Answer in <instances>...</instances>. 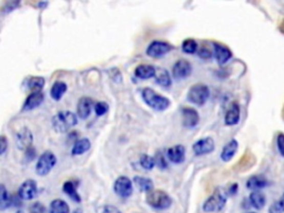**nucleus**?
<instances>
[{
	"instance_id": "obj_1",
	"label": "nucleus",
	"mask_w": 284,
	"mask_h": 213,
	"mask_svg": "<svg viewBox=\"0 0 284 213\" xmlns=\"http://www.w3.org/2000/svg\"><path fill=\"white\" fill-rule=\"evenodd\" d=\"M142 99L147 105L156 111H164L170 107V100L162 94L156 92L154 89L144 88L142 90Z\"/></svg>"
},
{
	"instance_id": "obj_2",
	"label": "nucleus",
	"mask_w": 284,
	"mask_h": 213,
	"mask_svg": "<svg viewBox=\"0 0 284 213\" xmlns=\"http://www.w3.org/2000/svg\"><path fill=\"white\" fill-rule=\"evenodd\" d=\"M78 118L77 115L71 111H61L58 112L52 118V127L58 133H63L69 131L72 127L77 126Z\"/></svg>"
},
{
	"instance_id": "obj_3",
	"label": "nucleus",
	"mask_w": 284,
	"mask_h": 213,
	"mask_svg": "<svg viewBox=\"0 0 284 213\" xmlns=\"http://www.w3.org/2000/svg\"><path fill=\"white\" fill-rule=\"evenodd\" d=\"M147 203L157 210H166L172 204V199L163 190H152L147 193Z\"/></svg>"
},
{
	"instance_id": "obj_4",
	"label": "nucleus",
	"mask_w": 284,
	"mask_h": 213,
	"mask_svg": "<svg viewBox=\"0 0 284 213\" xmlns=\"http://www.w3.org/2000/svg\"><path fill=\"white\" fill-rule=\"evenodd\" d=\"M210 97V89L204 83H196L190 88L187 94V99L189 102L196 106H203Z\"/></svg>"
},
{
	"instance_id": "obj_5",
	"label": "nucleus",
	"mask_w": 284,
	"mask_h": 213,
	"mask_svg": "<svg viewBox=\"0 0 284 213\" xmlns=\"http://www.w3.org/2000/svg\"><path fill=\"white\" fill-rule=\"evenodd\" d=\"M227 203V195L222 190L216 189L203 204V211L207 213L220 212Z\"/></svg>"
},
{
	"instance_id": "obj_6",
	"label": "nucleus",
	"mask_w": 284,
	"mask_h": 213,
	"mask_svg": "<svg viewBox=\"0 0 284 213\" xmlns=\"http://www.w3.org/2000/svg\"><path fill=\"white\" fill-rule=\"evenodd\" d=\"M57 163V157L51 151H45L39 157L36 164V172L38 176L45 177L50 173Z\"/></svg>"
},
{
	"instance_id": "obj_7",
	"label": "nucleus",
	"mask_w": 284,
	"mask_h": 213,
	"mask_svg": "<svg viewBox=\"0 0 284 213\" xmlns=\"http://www.w3.org/2000/svg\"><path fill=\"white\" fill-rule=\"evenodd\" d=\"M114 191L120 198H130L134 192V184L128 177H119L114 184Z\"/></svg>"
},
{
	"instance_id": "obj_8",
	"label": "nucleus",
	"mask_w": 284,
	"mask_h": 213,
	"mask_svg": "<svg viewBox=\"0 0 284 213\" xmlns=\"http://www.w3.org/2000/svg\"><path fill=\"white\" fill-rule=\"evenodd\" d=\"M173 49L172 44H170L166 41L156 40L151 42L147 48V55L152 58H161L166 56L168 53Z\"/></svg>"
},
{
	"instance_id": "obj_9",
	"label": "nucleus",
	"mask_w": 284,
	"mask_h": 213,
	"mask_svg": "<svg viewBox=\"0 0 284 213\" xmlns=\"http://www.w3.org/2000/svg\"><path fill=\"white\" fill-rule=\"evenodd\" d=\"M32 142H34V135L29 128L24 127L16 133V145L18 149L27 151L31 148Z\"/></svg>"
},
{
	"instance_id": "obj_10",
	"label": "nucleus",
	"mask_w": 284,
	"mask_h": 213,
	"mask_svg": "<svg viewBox=\"0 0 284 213\" xmlns=\"http://www.w3.org/2000/svg\"><path fill=\"white\" fill-rule=\"evenodd\" d=\"M192 74V66L186 59L178 60L172 67V76L176 80H183Z\"/></svg>"
},
{
	"instance_id": "obj_11",
	"label": "nucleus",
	"mask_w": 284,
	"mask_h": 213,
	"mask_svg": "<svg viewBox=\"0 0 284 213\" xmlns=\"http://www.w3.org/2000/svg\"><path fill=\"white\" fill-rule=\"evenodd\" d=\"M38 195V185L35 180H26L18 190V197L23 200H32Z\"/></svg>"
},
{
	"instance_id": "obj_12",
	"label": "nucleus",
	"mask_w": 284,
	"mask_h": 213,
	"mask_svg": "<svg viewBox=\"0 0 284 213\" xmlns=\"http://www.w3.org/2000/svg\"><path fill=\"white\" fill-rule=\"evenodd\" d=\"M192 149L195 156H204V154H209L212 151H214L215 149L214 140L211 137L199 139L192 146Z\"/></svg>"
},
{
	"instance_id": "obj_13",
	"label": "nucleus",
	"mask_w": 284,
	"mask_h": 213,
	"mask_svg": "<svg viewBox=\"0 0 284 213\" xmlns=\"http://www.w3.org/2000/svg\"><path fill=\"white\" fill-rule=\"evenodd\" d=\"M181 117L182 125L189 129L196 127L200 121L199 113L193 108H183L181 110Z\"/></svg>"
},
{
	"instance_id": "obj_14",
	"label": "nucleus",
	"mask_w": 284,
	"mask_h": 213,
	"mask_svg": "<svg viewBox=\"0 0 284 213\" xmlns=\"http://www.w3.org/2000/svg\"><path fill=\"white\" fill-rule=\"evenodd\" d=\"M213 56L219 64H226L231 58H232V51H231L224 44L214 42L213 43Z\"/></svg>"
},
{
	"instance_id": "obj_15",
	"label": "nucleus",
	"mask_w": 284,
	"mask_h": 213,
	"mask_svg": "<svg viewBox=\"0 0 284 213\" xmlns=\"http://www.w3.org/2000/svg\"><path fill=\"white\" fill-rule=\"evenodd\" d=\"M92 108H95L94 100L89 98V97H82V98L78 101V105H77L78 117L82 120H85L90 115Z\"/></svg>"
},
{
	"instance_id": "obj_16",
	"label": "nucleus",
	"mask_w": 284,
	"mask_h": 213,
	"mask_svg": "<svg viewBox=\"0 0 284 213\" xmlns=\"http://www.w3.org/2000/svg\"><path fill=\"white\" fill-rule=\"evenodd\" d=\"M167 157L170 162L176 164L182 163L184 159H186V149L181 145L171 147L167 150Z\"/></svg>"
},
{
	"instance_id": "obj_17",
	"label": "nucleus",
	"mask_w": 284,
	"mask_h": 213,
	"mask_svg": "<svg viewBox=\"0 0 284 213\" xmlns=\"http://www.w3.org/2000/svg\"><path fill=\"white\" fill-rule=\"evenodd\" d=\"M45 100V94L41 91H37V92H32L28 96V98L26 99L25 103H24V111H30L34 110L35 108L39 107L41 105Z\"/></svg>"
},
{
	"instance_id": "obj_18",
	"label": "nucleus",
	"mask_w": 284,
	"mask_h": 213,
	"mask_svg": "<svg viewBox=\"0 0 284 213\" xmlns=\"http://www.w3.org/2000/svg\"><path fill=\"white\" fill-rule=\"evenodd\" d=\"M240 114H241V110H240L239 103L233 102L226 113V117H224V124L227 126L237 125V122L240 121Z\"/></svg>"
},
{
	"instance_id": "obj_19",
	"label": "nucleus",
	"mask_w": 284,
	"mask_h": 213,
	"mask_svg": "<svg viewBox=\"0 0 284 213\" xmlns=\"http://www.w3.org/2000/svg\"><path fill=\"white\" fill-rule=\"evenodd\" d=\"M156 74H157V69L152 66V64L142 63V64H139V66L135 69V75L137 78L142 80L155 78Z\"/></svg>"
},
{
	"instance_id": "obj_20",
	"label": "nucleus",
	"mask_w": 284,
	"mask_h": 213,
	"mask_svg": "<svg viewBox=\"0 0 284 213\" xmlns=\"http://www.w3.org/2000/svg\"><path fill=\"white\" fill-rule=\"evenodd\" d=\"M237 148H239V144L235 139L230 140L228 144L224 146L223 150L221 152V159L224 161V162H229L233 159V157L235 156V153L237 151Z\"/></svg>"
},
{
	"instance_id": "obj_21",
	"label": "nucleus",
	"mask_w": 284,
	"mask_h": 213,
	"mask_svg": "<svg viewBox=\"0 0 284 213\" xmlns=\"http://www.w3.org/2000/svg\"><path fill=\"white\" fill-rule=\"evenodd\" d=\"M268 179H266L262 176H253L251 177L247 181V188L252 190V191H259L261 189L267 188L269 185Z\"/></svg>"
},
{
	"instance_id": "obj_22",
	"label": "nucleus",
	"mask_w": 284,
	"mask_h": 213,
	"mask_svg": "<svg viewBox=\"0 0 284 213\" xmlns=\"http://www.w3.org/2000/svg\"><path fill=\"white\" fill-rule=\"evenodd\" d=\"M155 78L158 85L163 88H170L171 85H172V80H171V76L169 74V71L164 68L157 69V74Z\"/></svg>"
},
{
	"instance_id": "obj_23",
	"label": "nucleus",
	"mask_w": 284,
	"mask_h": 213,
	"mask_svg": "<svg viewBox=\"0 0 284 213\" xmlns=\"http://www.w3.org/2000/svg\"><path fill=\"white\" fill-rule=\"evenodd\" d=\"M134 184L137 186V189L140 192H150L154 190V181L146 177H135Z\"/></svg>"
},
{
	"instance_id": "obj_24",
	"label": "nucleus",
	"mask_w": 284,
	"mask_h": 213,
	"mask_svg": "<svg viewBox=\"0 0 284 213\" xmlns=\"http://www.w3.org/2000/svg\"><path fill=\"white\" fill-rule=\"evenodd\" d=\"M90 148H91V142L89 139L87 138L79 139L78 141L75 142L74 147H72L71 153L72 156H80V154H83L87 151H89Z\"/></svg>"
},
{
	"instance_id": "obj_25",
	"label": "nucleus",
	"mask_w": 284,
	"mask_h": 213,
	"mask_svg": "<svg viewBox=\"0 0 284 213\" xmlns=\"http://www.w3.org/2000/svg\"><path fill=\"white\" fill-rule=\"evenodd\" d=\"M67 85H65V82L63 81H56L54 85H52L51 89H50V96H51V98L56 100V101H59L61 98H62V96L67 92Z\"/></svg>"
},
{
	"instance_id": "obj_26",
	"label": "nucleus",
	"mask_w": 284,
	"mask_h": 213,
	"mask_svg": "<svg viewBox=\"0 0 284 213\" xmlns=\"http://www.w3.org/2000/svg\"><path fill=\"white\" fill-rule=\"evenodd\" d=\"M249 200H250L251 205H252L253 208L256 209V210L263 209L264 205H266V203H267L266 196H264L263 193L260 192V191H253L250 195Z\"/></svg>"
},
{
	"instance_id": "obj_27",
	"label": "nucleus",
	"mask_w": 284,
	"mask_h": 213,
	"mask_svg": "<svg viewBox=\"0 0 284 213\" xmlns=\"http://www.w3.org/2000/svg\"><path fill=\"white\" fill-rule=\"evenodd\" d=\"M63 192L67 195L70 199L74 200L75 202L77 203H80L81 202V197L79 195L78 191H77V185L75 184L74 181H65L63 183Z\"/></svg>"
},
{
	"instance_id": "obj_28",
	"label": "nucleus",
	"mask_w": 284,
	"mask_h": 213,
	"mask_svg": "<svg viewBox=\"0 0 284 213\" xmlns=\"http://www.w3.org/2000/svg\"><path fill=\"white\" fill-rule=\"evenodd\" d=\"M50 213H70V208L68 203L61 199H56L51 201L49 206Z\"/></svg>"
},
{
	"instance_id": "obj_29",
	"label": "nucleus",
	"mask_w": 284,
	"mask_h": 213,
	"mask_svg": "<svg viewBox=\"0 0 284 213\" xmlns=\"http://www.w3.org/2000/svg\"><path fill=\"white\" fill-rule=\"evenodd\" d=\"M45 83H46V81L42 77H30V78L26 81L27 88L29 90H31L32 92L41 91V89L45 87Z\"/></svg>"
},
{
	"instance_id": "obj_30",
	"label": "nucleus",
	"mask_w": 284,
	"mask_h": 213,
	"mask_svg": "<svg viewBox=\"0 0 284 213\" xmlns=\"http://www.w3.org/2000/svg\"><path fill=\"white\" fill-rule=\"evenodd\" d=\"M182 51L189 55L198 53V42L194 39H186L182 42Z\"/></svg>"
},
{
	"instance_id": "obj_31",
	"label": "nucleus",
	"mask_w": 284,
	"mask_h": 213,
	"mask_svg": "<svg viewBox=\"0 0 284 213\" xmlns=\"http://www.w3.org/2000/svg\"><path fill=\"white\" fill-rule=\"evenodd\" d=\"M140 164L143 168L144 170H152L157 165L156 163V159L154 157H150L148 154H142L140 157Z\"/></svg>"
},
{
	"instance_id": "obj_32",
	"label": "nucleus",
	"mask_w": 284,
	"mask_h": 213,
	"mask_svg": "<svg viewBox=\"0 0 284 213\" xmlns=\"http://www.w3.org/2000/svg\"><path fill=\"white\" fill-rule=\"evenodd\" d=\"M11 197L9 195V192L6 189V186L2 184V203H0V209L3 211L6 210L11 205Z\"/></svg>"
},
{
	"instance_id": "obj_33",
	"label": "nucleus",
	"mask_w": 284,
	"mask_h": 213,
	"mask_svg": "<svg viewBox=\"0 0 284 213\" xmlns=\"http://www.w3.org/2000/svg\"><path fill=\"white\" fill-rule=\"evenodd\" d=\"M269 213H284V195L280 200H277L270 206Z\"/></svg>"
},
{
	"instance_id": "obj_34",
	"label": "nucleus",
	"mask_w": 284,
	"mask_h": 213,
	"mask_svg": "<svg viewBox=\"0 0 284 213\" xmlns=\"http://www.w3.org/2000/svg\"><path fill=\"white\" fill-rule=\"evenodd\" d=\"M108 110H109V106L107 102L100 101V102H97L95 105V111L98 117H101V115H103L104 113H107Z\"/></svg>"
},
{
	"instance_id": "obj_35",
	"label": "nucleus",
	"mask_w": 284,
	"mask_h": 213,
	"mask_svg": "<svg viewBox=\"0 0 284 213\" xmlns=\"http://www.w3.org/2000/svg\"><path fill=\"white\" fill-rule=\"evenodd\" d=\"M29 213H50L41 202H35L29 206Z\"/></svg>"
},
{
	"instance_id": "obj_36",
	"label": "nucleus",
	"mask_w": 284,
	"mask_h": 213,
	"mask_svg": "<svg viewBox=\"0 0 284 213\" xmlns=\"http://www.w3.org/2000/svg\"><path fill=\"white\" fill-rule=\"evenodd\" d=\"M155 159H156V163H157V165L160 168L161 170H166L167 169V167H168V162H167V160L164 159V157H163V154L161 153V152H158L157 154H156V157H155Z\"/></svg>"
},
{
	"instance_id": "obj_37",
	"label": "nucleus",
	"mask_w": 284,
	"mask_h": 213,
	"mask_svg": "<svg viewBox=\"0 0 284 213\" xmlns=\"http://www.w3.org/2000/svg\"><path fill=\"white\" fill-rule=\"evenodd\" d=\"M198 55H199V57L202 58V59H210V58L213 56V53L210 49H208L206 46H203L198 50Z\"/></svg>"
},
{
	"instance_id": "obj_38",
	"label": "nucleus",
	"mask_w": 284,
	"mask_h": 213,
	"mask_svg": "<svg viewBox=\"0 0 284 213\" xmlns=\"http://www.w3.org/2000/svg\"><path fill=\"white\" fill-rule=\"evenodd\" d=\"M276 145H277V150H279L281 156L284 157V133L277 134Z\"/></svg>"
},
{
	"instance_id": "obj_39",
	"label": "nucleus",
	"mask_w": 284,
	"mask_h": 213,
	"mask_svg": "<svg viewBox=\"0 0 284 213\" xmlns=\"http://www.w3.org/2000/svg\"><path fill=\"white\" fill-rule=\"evenodd\" d=\"M101 213H121V211L114 205H104L101 210Z\"/></svg>"
},
{
	"instance_id": "obj_40",
	"label": "nucleus",
	"mask_w": 284,
	"mask_h": 213,
	"mask_svg": "<svg viewBox=\"0 0 284 213\" xmlns=\"http://www.w3.org/2000/svg\"><path fill=\"white\" fill-rule=\"evenodd\" d=\"M0 145H2V149H0V154H5V152L7 151V138L5 137V135H2V138H0Z\"/></svg>"
},
{
	"instance_id": "obj_41",
	"label": "nucleus",
	"mask_w": 284,
	"mask_h": 213,
	"mask_svg": "<svg viewBox=\"0 0 284 213\" xmlns=\"http://www.w3.org/2000/svg\"><path fill=\"white\" fill-rule=\"evenodd\" d=\"M236 190H237V184L235 183V184H233V185L231 186V188H230V190H229V195H231V196L235 195V193H236Z\"/></svg>"
},
{
	"instance_id": "obj_42",
	"label": "nucleus",
	"mask_w": 284,
	"mask_h": 213,
	"mask_svg": "<svg viewBox=\"0 0 284 213\" xmlns=\"http://www.w3.org/2000/svg\"><path fill=\"white\" fill-rule=\"evenodd\" d=\"M72 213H82V210L81 209H77V210H75Z\"/></svg>"
},
{
	"instance_id": "obj_43",
	"label": "nucleus",
	"mask_w": 284,
	"mask_h": 213,
	"mask_svg": "<svg viewBox=\"0 0 284 213\" xmlns=\"http://www.w3.org/2000/svg\"><path fill=\"white\" fill-rule=\"evenodd\" d=\"M16 213H25V212H24V211H21V210H18Z\"/></svg>"
},
{
	"instance_id": "obj_44",
	"label": "nucleus",
	"mask_w": 284,
	"mask_h": 213,
	"mask_svg": "<svg viewBox=\"0 0 284 213\" xmlns=\"http://www.w3.org/2000/svg\"><path fill=\"white\" fill-rule=\"evenodd\" d=\"M248 213H254V212H248Z\"/></svg>"
}]
</instances>
